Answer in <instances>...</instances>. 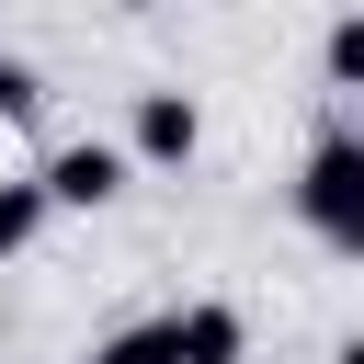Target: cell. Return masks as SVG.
Here are the masks:
<instances>
[{"mask_svg":"<svg viewBox=\"0 0 364 364\" xmlns=\"http://www.w3.org/2000/svg\"><path fill=\"white\" fill-rule=\"evenodd\" d=\"M296 216H307L330 250L364 228V125H318V148H307V171H296Z\"/></svg>","mask_w":364,"mask_h":364,"instance_id":"cell-1","label":"cell"},{"mask_svg":"<svg viewBox=\"0 0 364 364\" xmlns=\"http://www.w3.org/2000/svg\"><path fill=\"white\" fill-rule=\"evenodd\" d=\"M205 148V114H193V91H136V114H125V159H148V171H182Z\"/></svg>","mask_w":364,"mask_h":364,"instance_id":"cell-2","label":"cell"},{"mask_svg":"<svg viewBox=\"0 0 364 364\" xmlns=\"http://www.w3.org/2000/svg\"><path fill=\"white\" fill-rule=\"evenodd\" d=\"M34 182H46V205H80V216H91V205H114V193H125V148H114V136H68Z\"/></svg>","mask_w":364,"mask_h":364,"instance_id":"cell-3","label":"cell"},{"mask_svg":"<svg viewBox=\"0 0 364 364\" xmlns=\"http://www.w3.org/2000/svg\"><path fill=\"white\" fill-rule=\"evenodd\" d=\"M171 341H182V364H250V318H239L228 296H193V307H171Z\"/></svg>","mask_w":364,"mask_h":364,"instance_id":"cell-4","label":"cell"},{"mask_svg":"<svg viewBox=\"0 0 364 364\" xmlns=\"http://www.w3.org/2000/svg\"><path fill=\"white\" fill-rule=\"evenodd\" d=\"M46 216H57V205H46V182H34V171H23V182H0V262H23Z\"/></svg>","mask_w":364,"mask_h":364,"instance_id":"cell-5","label":"cell"},{"mask_svg":"<svg viewBox=\"0 0 364 364\" xmlns=\"http://www.w3.org/2000/svg\"><path fill=\"white\" fill-rule=\"evenodd\" d=\"M91 364H182V341H171V318H136V330L91 341Z\"/></svg>","mask_w":364,"mask_h":364,"instance_id":"cell-6","label":"cell"},{"mask_svg":"<svg viewBox=\"0 0 364 364\" xmlns=\"http://www.w3.org/2000/svg\"><path fill=\"white\" fill-rule=\"evenodd\" d=\"M318 68H330V91H364V11H341L318 34Z\"/></svg>","mask_w":364,"mask_h":364,"instance_id":"cell-7","label":"cell"},{"mask_svg":"<svg viewBox=\"0 0 364 364\" xmlns=\"http://www.w3.org/2000/svg\"><path fill=\"white\" fill-rule=\"evenodd\" d=\"M34 102H46V80L23 57H0V125H34Z\"/></svg>","mask_w":364,"mask_h":364,"instance_id":"cell-8","label":"cell"},{"mask_svg":"<svg viewBox=\"0 0 364 364\" xmlns=\"http://www.w3.org/2000/svg\"><path fill=\"white\" fill-rule=\"evenodd\" d=\"M330 364H364V330H353V341H341V353H330Z\"/></svg>","mask_w":364,"mask_h":364,"instance_id":"cell-9","label":"cell"},{"mask_svg":"<svg viewBox=\"0 0 364 364\" xmlns=\"http://www.w3.org/2000/svg\"><path fill=\"white\" fill-rule=\"evenodd\" d=\"M341 262H364V228H353V239H341Z\"/></svg>","mask_w":364,"mask_h":364,"instance_id":"cell-10","label":"cell"}]
</instances>
